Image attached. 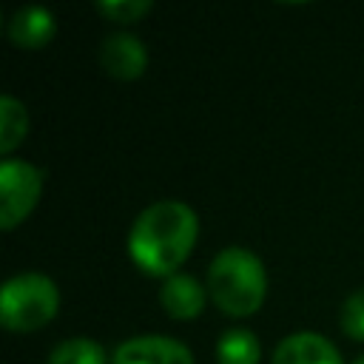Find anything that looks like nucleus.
<instances>
[{
    "label": "nucleus",
    "mask_w": 364,
    "mask_h": 364,
    "mask_svg": "<svg viewBox=\"0 0 364 364\" xmlns=\"http://www.w3.org/2000/svg\"><path fill=\"white\" fill-rule=\"evenodd\" d=\"M199 233L196 213L176 199L148 205L131 225L128 256L148 276H173L191 256Z\"/></svg>",
    "instance_id": "obj_1"
},
{
    "label": "nucleus",
    "mask_w": 364,
    "mask_h": 364,
    "mask_svg": "<svg viewBox=\"0 0 364 364\" xmlns=\"http://www.w3.org/2000/svg\"><path fill=\"white\" fill-rule=\"evenodd\" d=\"M267 293V276L262 262L245 247H225L210 262L208 296L219 310L230 316H250L262 307Z\"/></svg>",
    "instance_id": "obj_2"
},
{
    "label": "nucleus",
    "mask_w": 364,
    "mask_h": 364,
    "mask_svg": "<svg viewBox=\"0 0 364 364\" xmlns=\"http://www.w3.org/2000/svg\"><path fill=\"white\" fill-rule=\"evenodd\" d=\"M60 307V293L54 282L43 273H20L9 279L0 290V321L9 330L31 333L54 318Z\"/></svg>",
    "instance_id": "obj_3"
},
{
    "label": "nucleus",
    "mask_w": 364,
    "mask_h": 364,
    "mask_svg": "<svg viewBox=\"0 0 364 364\" xmlns=\"http://www.w3.org/2000/svg\"><path fill=\"white\" fill-rule=\"evenodd\" d=\"M43 191V171L23 159H3L0 165V228L11 230L23 222Z\"/></svg>",
    "instance_id": "obj_4"
},
{
    "label": "nucleus",
    "mask_w": 364,
    "mask_h": 364,
    "mask_svg": "<svg viewBox=\"0 0 364 364\" xmlns=\"http://www.w3.org/2000/svg\"><path fill=\"white\" fill-rule=\"evenodd\" d=\"M114 364H193L191 350L168 336H139L117 347Z\"/></svg>",
    "instance_id": "obj_5"
},
{
    "label": "nucleus",
    "mask_w": 364,
    "mask_h": 364,
    "mask_svg": "<svg viewBox=\"0 0 364 364\" xmlns=\"http://www.w3.org/2000/svg\"><path fill=\"white\" fill-rule=\"evenodd\" d=\"M100 65L117 80H136L148 65L145 46L131 34H111L100 46Z\"/></svg>",
    "instance_id": "obj_6"
},
{
    "label": "nucleus",
    "mask_w": 364,
    "mask_h": 364,
    "mask_svg": "<svg viewBox=\"0 0 364 364\" xmlns=\"http://www.w3.org/2000/svg\"><path fill=\"white\" fill-rule=\"evenodd\" d=\"M273 364H341V355L318 333H293L273 350Z\"/></svg>",
    "instance_id": "obj_7"
},
{
    "label": "nucleus",
    "mask_w": 364,
    "mask_h": 364,
    "mask_svg": "<svg viewBox=\"0 0 364 364\" xmlns=\"http://www.w3.org/2000/svg\"><path fill=\"white\" fill-rule=\"evenodd\" d=\"M159 301H162V307H165V313L171 318L188 321V318H196L202 313V307H205V287L193 276H188V273H173V276L165 279Z\"/></svg>",
    "instance_id": "obj_8"
},
{
    "label": "nucleus",
    "mask_w": 364,
    "mask_h": 364,
    "mask_svg": "<svg viewBox=\"0 0 364 364\" xmlns=\"http://www.w3.org/2000/svg\"><path fill=\"white\" fill-rule=\"evenodd\" d=\"M54 14L43 6H23L14 11L11 23H9V37L17 48H43L51 43L54 37Z\"/></svg>",
    "instance_id": "obj_9"
},
{
    "label": "nucleus",
    "mask_w": 364,
    "mask_h": 364,
    "mask_svg": "<svg viewBox=\"0 0 364 364\" xmlns=\"http://www.w3.org/2000/svg\"><path fill=\"white\" fill-rule=\"evenodd\" d=\"M259 338L250 330L233 327L219 336L216 344V361L219 364H259Z\"/></svg>",
    "instance_id": "obj_10"
},
{
    "label": "nucleus",
    "mask_w": 364,
    "mask_h": 364,
    "mask_svg": "<svg viewBox=\"0 0 364 364\" xmlns=\"http://www.w3.org/2000/svg\"><path fill=\"white\" fill-rule=\"evenodd\" d=\"M28 131V114L14 97H0V151H14Z\"/></svg>",
    "instance_id": "obj_11"
},
{
    "label": "nucleus",
    "mask_w": 364,
    "mask_h": 364,
    "mask_svg": "<svg viewBox=\"0 0 364 364\" xmlns=\"http://www.w3.org/2000/svg\"><path fill=\"white\" fill-rule=\"evenodd\" d=\"M48 364H105V353L91 338H68L54 347Z\"/></svg>",
    "instance_id": "obj_12"
},
{
    "label": "nucleus",
    "mask_w": 364,
    "mask_h": 364,
    "mask_svg": "<svg viewBox=\"0 0 364 364\" xmlns=\"http://www.w3.org/2000/svg\"><path fill=\"white\" fill-rule=\"evenodd\" d=\"M97 11L114 23H136L151 11V0H100Z\"/></svg>",
    "instance_id": "obj_13"
},
{
    "label": "nucleus",
    "mask_w": 364,
    "mask_h": 364,
    "mask_svg": "<svg viewBox=\"0 0 364 364\" xmlns=\"http://www.w3.org/2000/svg\"><path fill=\"white\" fill-rule=\"evenodd\" d=\"M341 330L355 338V341H364V287L355 290L353 296H347V301L341 304Z\"/></svg>",
    "instance_id": "obj_14"
},
{
    "label": "nucleus",
    "mask_w": 364,
    "mask_h": 364,
    "mask_svg": "<svg viewBox=\"0 0 364 364\" xmlns=\"http://www.w3.org/2000/svg\"><path fill=\"white\" fill-rule=\"evenodd\" d=\"M355 364H364V355H358V358H355Z\"/></svg>",
    "instance_id": "obj_15"
}]
</instances>
